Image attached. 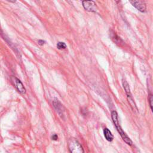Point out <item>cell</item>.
<instances>
[{
  "label": "cell",
  "mask_w": 153,
  "mask_h": 153,
  "mask_svg": "<svg viewBox=\"0 0 153 153\" xmlns=\"http://www.w3.org/2000/svg\"><path fill=\"white\" fill-rule=\"evenodd\" d=\"M111 118L113 120V121L117 129V130L118 131V133L120 135L121 137L122 138L123 140L128 145H132V141L130 139V138L126 134V133L123 131L122 129L121 126L120 125L118 118V114L115 111H113L111 113Z\"/></svg>",
  "instance_id": "obj_1"
},
{
  "label": "cell",
  "mask_w": 153,
  "mask_h": 153,
  "mask_svg": "<svg viewBox=\"0 0 153 153\" xmlns=\"http://www.w3.org/2000/svg\"><path fill=\"white\" fill-rule=\"evenodd\" d=\"M68 148L71 153H84V149L80 142L74 138L68 141Z\"/></svg>",
  "instance_id": "obj_2"
},
{
  "label": "cell",
  "mask_w": 153,
  "mask_h": 153,
  "mask_svg": "<svg viewBox=\"0 0 153 153\" xmlns=\"http://www.w3.org/2000/svg\"><path fill=\"white\" fill-rule=\"evenodd\" d=\"M82 3L85 9L88 12H96L98 10L96 4L93 1H83Z\"/></svg>",
  "instance_id": "obj_3"
},
{
  "label": "cell",
  "mask_w": 153,
  "mask_h": 153,
  "mask_svg": "<svg viewBox=\"0 0 153 153\" xmlns=\"http://www.w3.org/2000/svg\"><path fill=\"white\" fill-rule=\"evenodd\" d=\"M12 81L16 89L20 93L25 94L26 93V89L21 80H19L18 78L15 77V76H13V77H12Z\"/></svg>",
  "instance_id": "obj_4"
},
{
  "label": "cell",
  "mask_w": 153,
  "mask_h": 153,
  "mask_svg": "<svg viewBox=\"0 0 153 153\" xmlns=\"http://www.w3.org/2000/svg\"><path fill=\"white\" fill-rule=\"evenodd\" d=\"M53 107H54L55 110L57 111V113L62 118L64 115V112H65V109L62 105V104L59 102V101L57 99H55L53 102Z\"/></svg>",
  "instance_id": "obj_5"
},
{
  "label": "cell",
  "mask_w": 153,
  "mask_h": 153,
  "mask_svg": "<svg viewBox=\"0 0 153 153\" xmlns=\"http://www.w3.org/2000/svg\"><path fill=\"white\" fill-rule=\"evenodd\" d=\"M130 3L132 5L137 9L140 12H145L146 9L145 3L142 1H130Z\"/></svg>",
  "instance_id": "obj_6"
},
{
  "label": "cell",
  "mask_w": 153,
  "mask_h": 153,
  "mask_svg": "<svg viewBox=\"0 0 153 153\" xmlns=\"http://www.w3.org/2000/svg\"><path fill=\"white\" fill-rule=\"evenodd\" d=\"M104 136L105 138V139L109 141V142H111L114 139V136L112 134L111 132L108 129V128H105L104 129Z\"/></svg>",
  "instance_id": "obj_7"
},
{
  "label": "cell",
  "mask_w": 153,
  "mask_h": 153,
  "mask_svg": "<svg viewBox=\"0 0 153 153\" xmlns=\"http://www.w3.org/2000/svg\"><path fill=\"white\" fill-rule=\"evenodd\" d=\"M123 86L124 89L126 92V93L127 95V98H132L131 92H130V87H129V85L128 83L126 81H123Z\"/></svg>",
  "instance_id": "obj_8"
},
{
  "label": "cell",
  "mask_w": 153,
  "mask_h": 153,
  "mask_svg": "<svg viewBox=\"0 0 153 153\" xmlns=\"http://www.w3.org/2000/svg\"><path fill=\"white\" fill-rule=\"evenodd\" d=\"M111 38H112V39L114 40V41L116 43H120V44L121 43H123L122 40L118 35H117L116 34L114 33V32L113 33V35H111Z\"/></svg>",
  "instance_id": "obj_9"
},
{
  "label": "cell",
  "mask_w": 153,
  "mask_h": 153,
  "mask_svg": "<svg viewBox=\"0 0 153 153\" xmlns=\"http://www.w3.org/2000/svg\"><path fill=\"white\" fill-rule=\"evenodd\" d=\"M57 47L59 50H63L66 48V45L63 42H59L57 44Z\"/></svg>",
  "instance_id": "obj_10"
},
{
  "label": "cell",
  "mask_w": 153,
  "mask_h": 153,
  "mask_svg": "<svg viewBox=\"0 0 153 153\" xmlns=\"http://www.w3.org/2000/svg\"><path fill=\"white\" fill-rule=\"evenodd\" d=\"M152 102H153V97L152 95H150L149 98V105H150V108L151 110L152 111L153 108H152Z\"/></svg>",
  "instance_id": "obj_11"
},
{
  "label": "cell",
  "mask_w": 153,
  "mask_h": 153,
  "mask_svg": "<svg viewBox=\"0 0 153 153\" xmlns=\"http://www.w3.org/2000/svg\"><path fill=\"white\" fill-rule=\"evenodd\" d=\"M58 139V136L56 134H54L51 136V139L53 140H57Z\"/></svg>",
  "instance_id": "obj_12"
},
{
  "label": "cell",
  "mask_w": 153,
  "mask_h": 153,
  "mask_svg": "<svg viewBox=\"0 0 153 153\" xmlns=\"http://www.w3.org/2000/svg\"><path fill=\"white\" fill-rule=\"evenodd\" d=\"M46 43V41H44V40H38V44H40V45H43L44 43Z\"/></svg>",
  "instance_id": "obj_13"
}]
</instances>
